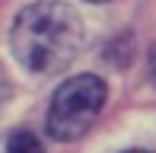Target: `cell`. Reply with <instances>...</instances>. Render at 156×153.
<instances>
[{"mask_svg": "<svg viewBox=\"0 0 156 153\" xmlns=\"http://www.w3.org/2000/svg\"><path fill=\"white\" fill-rule=\"evenodd\" d=\"M86 26L73 6L61 0H38L19 10L10 29L13 58L32 73H58L80 54Z\"/></svg>", "mask_w": 156, "mask_h": 153, "instance_id": "1", "label": "cell"}, {"mask_svg": "<svg viewBox=\"0 0 156 153\" xmlns=\"http://www.w3.org/2000/svg\"><path fill=\"white\" fill-rule=\"evenodd\" d=\"M105 96H108V86L96 73H76L70 80H64L48 105L45 128L51 134V141L70 144L76 137H83L96 124V118L105 105Z\"/></svg>", "mask_w": 156, "mask_h": 153, "instance_id": "2", "label": "cell"}, {"mask_svg": "<svg viewBox=\"0 0 156 153\" xmlns=\"http://www.w3.org/2000/svg\"><path fill=\"white\" fill-rule=\"evenodd\" d=\"M6 153H45V147H41V141L32 131L19 128V131H13L10 141H6Z\"/></svg>", "mask_w": 156, "mask_h": 153, "instance_id": "3", "label": "cell"}, {"mask_svg": "<svg viewBox=\"0 0 156 153\" xmlns=\"http://www.w3.org/2000/svg\"><path fill=\"white\" fill-rule=\"evenodd\" d=\"M150 80L156 83V45H153V51H150Z\"/></svg>", "mask_w": 156, "mask_h": 153, "instance_id": "4", "label": "cell"}, {"mask_svg": "<svg viewBox=\"0 0 156 153\" xmlns=\"http://www.w3.org/2000/svg\"><path fill=\"white\" fill-rule=\"evenodd\" d=\"M127 153H150V150H127Z\"/></svg>", "mask_w": 156, "mask_h": 153, "instance_id": "5", "label": "cell"}, {"mask_svg": "<svg viewBox=\"0 0 156 153\" xmlns=\"http://www.w3.org/2000/svg\"><path fill=\"white\" fill-rule=\"evenodd\" d=\"M89 3H108V0H89Z\"/></svg>", "mask_w": 156, "mask_h": 153, "instance_id": "6", "label": "cell"}]
</instances>
